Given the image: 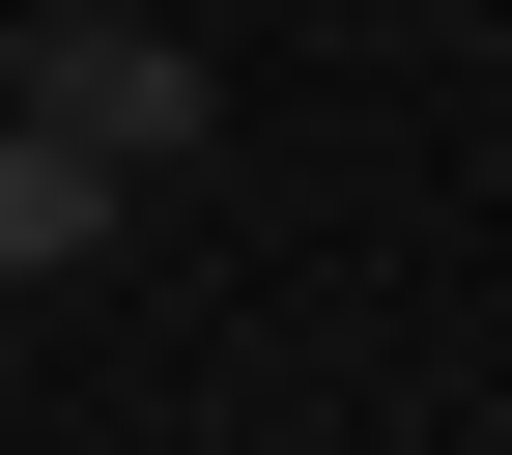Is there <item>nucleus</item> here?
Instances as JSON below:
<instances>
[{"instance_id":"f257e3e1","label":"nucleus","mask_w":512,"mask_h":455,"mask_svg":"<svg viewBox=\"0 0 512 455\" xmlns=\"http://www.w3.org/2000/svg\"><path fill=\"white\" fill-rule=\"evenodd\" d=\"M0 114L86 143V171H200L228 143V57L171 29V0H29V29H0Z\"/></svg>"},{"instance_id":"f03ea898","label":"nucleus","mask_w":512,"mask_h":455,"mask_svg":"<svg viewBox=\"0 0 512 455\" xmlns=\"http://www.w3.org/2000/svg\"><path fill=\"white\" fill-rule=\"evenodd\" d=\"M114 228H143V171H86V143H29V114H0V285H86Z\"/></svg>"}]
</instances>
